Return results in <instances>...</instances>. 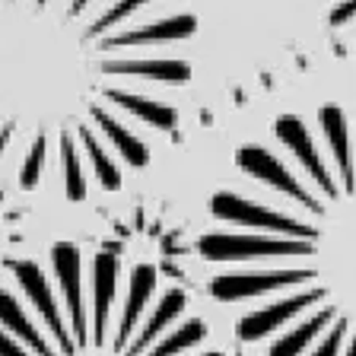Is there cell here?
<instances>
[{"mask_svg": "<svg viewBox=\"0 0 356 356\" xmlns=\"http://www.w3.org/2000/svg\"><path fill=\"white\" fill-rule=\"evenodd\" d=\"M315 270H258V274H226L216 277L210 283V293L222 302H236V299H252V296H264V293H274L280 286L289 283L309 280Z\"/></svg>", "mask_w": 356, "mask_h": 356, "instance_id": "4", "label": "cell"}, {"mask_svg": "<svg viewBox=\"0 0 356 356\" xmlns=\"http://www.w3.org/2000/svg\"><path fill=\"white\" fill-rule=\"evenodd\" d=\"M216 220L222 222H236V226H248V229H267V232H286V236H296V238H315V229L305 226V222L293 220V216H283L277 210H267L261 204L248 197H238L232 191H220L213 194V204H210Z\"/></svg>", "mask_w": 356, "mask_h": 356, "instance_id": "1", "label": "cell"}, {"mask_svg": "<svg viewBox=\"0 0 356 356\" xmlns=\"http://www.w3.org/2000/svg\"><path fill=\"white\" fill-rule=\"evenodd\" d=\"M80 140L86 143V153H89V159H92V165H96V175H99V181H102V188L118 191V188H121V172L115 169V163L105 156V149L99 147V140L92 137V131H89V127H80Z\"/></svg>", "mask_w": 356, "mask_h": 356, "instance_id": "18", "label": "cell"}, {"mask_svg": "<svg viewBox=\"0 0 356 356\" xmlns=\"http://www.w3.org/2000/svg\"><path fill=\"white\" fill-rule=\"evenodd\" d=\"M0 327L10 334H16L19 341H26L32 350H35V356H51V347L38 337L35 325H32L29 318H26V312H22L19 299L13 296V293H7V289H0Z\"/></svg>", "mask_w": 356, "mask_h": 356, "instance_id": "10", "label": "cell"}, {"mask_svg": "<svg viewBox=\"0 0 356 356\" xmlns=\"http://www.w3.org/2000/svg\"><path fill=\"white\" fill-rule=\"evenodd\" d=\"M156 289V267L153 264H137L131 270V280H127V296H124V318L137 321L140 312L147 309V302L153 299Z\"/></svg>", "mask_w": 356, "mask_h": 356, "instance_id": "14", "label": "cell"}, {"mask_svg": "<svg viewBox=\"0 0 356 356\" xmlns=\"http://www.w3.org/2000/svg\"><path fill=\"white\" fill-rule=\"evenodd\" d=\"M105 96L115 99L121 108L134 111V115H137L140 121L159 127V131H172V127H175V121H178L175 108H169V105H159L156 99L137 96V92H124V89H105Z\"/></svg>", "mask_w": 356, "mask_h": 356, "instance_id": "11", "label": "cell"}, {"mask_svg": "<svg viewBox=\"0 0 356 356\" xmlns=\"http://www.w3.org/2000/svg\"><path fill=\"white\" fill-rule=\"evenodd\" d=\"M143 3H149V0H118L111 10H105L102 16H99L92 26H89V38L92 35H99V32H105V29H111V26H118L121 19H127V16L134 13V10H140Z\"/></svg>", "mask_w": 356, "mask_h": 356, "instance_id": "20", "label": "cell"}, {"mask_svg": "<svg viewBox=\"0 0 356 356\" xmlns=\"http://www.w3.org/2000/svg\"><path fill=\"white\" fill-rule=\"evenodd\" d=\"M92 121H96V124L105 131V137H108V140L118 147V153L127 159V165H134V169H143V165L149 163V149L143 147V143L137 140V137H134V134L127 131L124 124H118V121L111 118L108 111L92 108Z\"/></svg>", "mask_w": 356, "mask_h": 356, "instance_id": "12", "label": "cell"}, {"mask_svg": "<svg viewBox=\"0 0 356 356\" xmlns=\"http://www.w3.org/2000/svg\"><path fill=\"white\" fill-rule=\"evenodd\" d=\"M353 16H356V0H343L341 7H334L327 13V26H347Z\"/></svg>", "mask_w": 356, "mask_h": 356, "instance_id": "22", "label": "cell"}, {"mask_svg": "<svg viewBox=\"0 0 356 356\" xmlns=\"http://www.w3.org/2000/svg\"><path fill=\"white\" fill-rule=\"evenodd\" d=\"M204 356H222V353H216V350H213V353H204Z\"/></svg>", "mask_w": 356, "mask_h": 356, "instance_id": "26", "label": "cell"}, {"mask_svg": "<svg viewBox=\"0 0 356 356\" xmlns=\"http://www.w3.org/2000/svg\"><path fill=\"white\" fill-rule=\"evenodd\" d=\"M293 315H296V309H293L289 299L267 305V309H261V312H252V315H245V318L238 321V337H242V341H261V337L277 331V327H280L283 321H289Z\"/></svg>", "mask_w": 356, "mask_h": 356, "instance_id": "13", "label": "cell"}, {"mask_svg": "<svg viewBox=\"0 0 356 356\" xmlns=\"http://www.w3.org/2000/svg\"><path fill=\"white\" fill-rule=\"evenodd\" d=\"M51 264H54V277L60 283V293L67 299V309H70L76 343H86V315H83V293H80V248L70 242H58L51 248Z\"/></svg>", "mask_w": 356, "mask_h": 356, "instance_id": "5", "label": "cell"}, {"mask_svg": "<svg viewBox=\"0 0 356 356\" xmlns=\"http://www.w3.org/2000/svg\"><path fill=\"white\" fill-rule=\"evenodd\" d=\"M197 32V16L181 13V16H169V19H159L153 26H143V29L134 32H118L111 38H102L99 51H111V48H137V44H149V42H175V38H188Z\"/></svg>", "mask_w": 356, "mask_h": 356, "instance_id": "7", "label": "cell"}, {"mask_svg": "<svg viewBox=\"0 0 356 356\" xmlns=\"http://www.w3.org/2000/svg\"><path fill=\"white\" fill-rule=\"evenodd\" d=\"M42 3H44V0H42Z\"/></svg>", "mask_w": 356, "mask_h": 356, "instance_id": "27", "label": "cell"}, {"mask_svg": "<svg viewBox=\"0 0 356 356\" xmlns=\"http://www.w3.org/2000/svg\"><path fill=\"white\" fill-rule=\"evenodd\" d=\"M60 159H64V191L70 200H83L86 197V178H83L80 159H76V147L74 137L64 134L60 137Z\"/></svg>", "mask_w": 356, "mask_h": 356, "instance_id": "17", "label": "cell"}, {"mask_svg": "<svg viewBox=\"0 0 356 356\" xmlns=\"http://www.w3.org/2000/svg\"><path fill=\"white\" fill-rule=\"evenodd\" d=\"M305 238H270V236H207L200 238V254L207 261H252L270 254H309Z\"/></svg>", "mask_w": 356, "mask_h": 356, "instance_id": "2", "label": "cell"}, {"mask_svg": "<svg viewBox=\"0 0 356 356\" xmlns=\"http://www.w3.org/2000/svg\"><path fill=\"white\" fill-rule=\"evenodd\" d=\"M86 3H89V0H74V7H70V13H80V10L86 7Z\"/></svg>", "mask_w": 356, "mask_h": 356, "instance_id": "24", "label": "cell"}, {"mask_svg": "<svg viewBox=\"0 0 356 356\" xmlns=\"http://www.w3.org/2000/svg\"><path fill=\"white\" fill-rule=\"evenodd\" d=\"M327 321H331V309L318 312V315H312L305 325H299L296 331H289L286 337H280V341L270 347V356H299L312 341H315V334H318Z\"/></svg>", "mask_w": 356, "mask_h": 356, "instance_id": "16", "label": "cell"}, {"mask_svg": "<svg viewBox=\"0 0 356 356\" xmlns=\"http://www.w3.org/2000/svg\"><path fill=\"white\" fill-rule=\"evenodd\" d=\"M274 127H277V137L283 140V147H286L289 153L296 156L299 163L309 169V175L315 178V181H318V185L325 188L331 197H337V188L331 185V175H327V169H325V163H321L318 149H315L309 131H305V121L296 118V115H283V118H277Z\"/></svg>", "mask_w": 356, "mask_h": 356, "instance_id": "6", "label": "cell"}, {"mask_svg": "<svg viewBox=\"0 0 356 356\" xmlns=\"http://www.w3.org/2000/svg\"><path fill=\"white\" fill-rule=\"evenodd\" d=\"M347 356H356V337H353V343H350V350H347Z\"/></svg>", "mask_w": 356, "mask_h": 356, "instance_id": "25", "label": "cell"}, {"mask_svg": "<svg viewBox=\"0 0 356 356\" xmlns=\"http://www.w3.org/2000/svg\"><path fill=\"white\" fill-rule=\"evenodd\" d=\"M318 124L325 131V140L331 147L334 159H337V169H341V178L347 191L356 188V169H353V159H350V127H347V115H343L337 105H325L318 108Z\"/></svg>", "mask_w": 356, "mask_h": 356, "instance_id": "8", "label": "cell"}, {"mask_svg": "<svg viewBox=\"0 0 356 356\" xmlns=\"http://www.w3.org/2000/svg\"><path fill=\"white\" fill-rule=\"evenodd\" d=\"M44 147H48V140L35 137L32 149L26 153V163L19 169V188H26V191H32L38 185V175H42V165H44Z\"/></svg>", "mask_w": 356, "mask_h": 356, "instance_id": "19", "label": "cell"}, {"mask_svg": "<svg viewBox=\"0 0 356 356\" xmlns=\"http://www.w3.org/2000/svg\"><path fill=\"white\" fill-rule=\"evenodd\" d=\"M204 337H207V325L200 318H188L185 325H178L175 331L165 334L163 341L149 350V356H178V353H185V350L197 347Z\"/></svg>", "mask_w": 356, "mask_h": 356, "instance_id": "15", "label": "cell"}, {"mask_svg": "<svg viewBox=\"0 0 356 356\" xmlns=\"http://www.w3.org/2000/svg\"><path fill=\"white\" fill-rule=\"evenodd\" d=\"M102 74L143 76V80H163V83H188L191 80V67L185 60H102Z\"/></svg>", "mask_w": 356, "mask_h": 356, "instance_id": "9", "label": "cell"}, {"mask_svg": "<svg viewBox=\"0 0 356 356\" xmlns=\"http://www.w3.org/2000/svg\"><path fill=\"white\" fill-rule=\"evenodd\" d=\"M347 318H337V325H334V331L325 337V343H321L318 350L312 356H337V350H341V341H343V334H347Z\"/></svg>", "mask_w": 356, "mask_h": 356, "instance_id": "21", "label": "cell"}, {"mask_svg": "<svg viewBox=\"0 0 356 356\" xmlns=\"http://www.w3.org/2000/svg\"><path fill=\"white\" fill-rule=\"evenodd\" d=\"M10 131H13V127H3V131H0V153H3V149H7V140H10Z\"/></svg>", "mask_w": 356, "mask_h": 356, "instance_id": "23", "label": "cell"}, {"mask_svg": "<svg viewBox=\"0 0 356 356\" xmlns=\"http://www.w3.org/2000/svg\"><path fill=\"white\" fill-rule=\"evenodd\" d=\"M236 163H238V169H242L245 175H252V178H258V181H264V185L277 188V191H283L286 197L299 200L302 207L318 210V200L312 197L305 188H299V181L289 175L286 165H283L274 153H267L264 147H242L236 153Z\"/></svg>", "mask_w": 356, "mask_h": 356, "instance_id": "3", "label": "cell"}]
</instances>
